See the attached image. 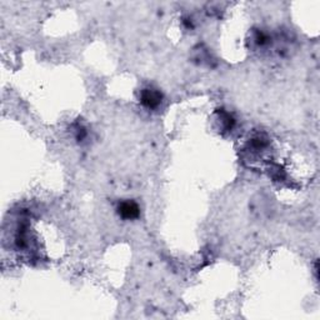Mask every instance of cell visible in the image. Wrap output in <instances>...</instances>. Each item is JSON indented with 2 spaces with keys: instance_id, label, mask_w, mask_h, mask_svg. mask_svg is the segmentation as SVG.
Wrapping results in <instances>:
<instances>
[{
  "instance_id": "1",
  "label": "cell",
  "mask_w": 320,
  "mask_h": 320,
  "mask_svg": "<svg viewBox=\"0 0 320 320\" xmlns=\"http://www.w3.org/2000/svg\"><path fill=\"white\" fill-rule=\"evenodd\" d=\"M141 104L149 109H154L161 103V94L155 89H144L140 96Z\"/></svg>"
},
{
  "instance_id": "2",
  "label": "cell",
  "mask_w": 320,
  "mask_h": 320,
  "mask_svg": "<svg viewBox=\"0 0 320 320\" xmlns=\"http://www.w3.org/2000/svg\"><path fill=\"white\" fill-rule=\"evenodd\" d=\"M119 215L123 216L124 219H135L140 214V209L134 202H123L119 204L118 208Z\"/></svg>"
}]
</instances>
